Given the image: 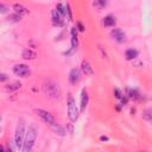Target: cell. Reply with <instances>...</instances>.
Here are the masks:
<instances>
[{
  "mask_svg": "<svg viewBox=\"0 0 152 152\" xmlns=\"http://www.w3.org/2000/svg\"><path fill=\"white\" fill-rule=\"evenodd\" d=\"M66 106H68V116L69 119L75 122L78 118V109L76 107V102L74 100V96L71 94L68 95V101H66Z\"/></svg>",
  "mask_w": 152,
  "mask_h": 152,
  "instance_id": "3957f363",
  "label": "cell"
},
{
  "mask_svg": "<svg viewBox=\"0 0 152 152\" xmlns=\"http://www.w3.org/2000/svg\"><path fill=\"white\" fill-rule=\"evenodd\" d=\"M116 24V19L114 15L108 14L103 18V26L104 27H114V25Z\"/></svg>",
  "mask_w": 152,
  "mask_h": 152,
  "instance_id": "8fae6325",
  "label": "cell"
},
{
  "mask_svg": "<svg viewBox=\"0 0 152 152\" xmlns=\"http://www.w3.org/2000/svg\"><path fill=\"white\" fill-rule=\"evenodd\" d=\"M43 88H44V91H45V94H46L48 96L53 97V99L59 97L61 91H59V87H58V84H57L56 82L49 81V82H46V83L44 84Z\"/></svg>",
  "mask_w": 152,
  "mask_h": 152,
  "instance_id": "277c9868",
  "label": "cell"
},
{
  "mask_svg": "<svg viewBox=\"0 0 152 152\" xmlns=\"http://www.w3.org/2000/svg\"><path fill=\"white\" fill-rule=\"evenodd\" d=\"M110 36L113 37V39L118 43H125L126 42V34L120 28H113L110 31Z\"/></svg>",
  "mask_w": 152,
  "mask_h": 152,
  "instance_id": "52a82bcc",
  "label": "cell"
},
{
  "mask_svg": "<svg viewBox=\"0 0 152 152\" xmlns=\"http://www.w3.org/2000/svg\"><path fill=\"white\" fill-rule=\"evenodd\" d=\"M66 12L69 14V20H71V10H70V6L69 5H66Z\"/></svg>",
  "mask_w": 152,
  "mask_h": 152,
  "instance_id": "484cf974",
  "label": "cell"
},
{
  "mask_svg": "<svg viewBox=\"0 0 152 152\" xmlns=\"http://www.w3.org/2000/svg\"><path fill=\"white\" fill-rule=\"evenodd\" d=\"M25 135H26V131H25V124L23 120H20L18 122V126L15 128V132H14V138H13V141H14V147L15 150H23V146H24V141H25Z\"/></svg>",
  "mask_w": 152,
  "mask_h": 152,
  "instance_id": "7a4b0ae2",
  "label": "cell"
},
{
  "mask_svg": "<svg viewBox=\"0 0 152 152\" xmlns=\"http://www.w3.org/2000/svg\"><path fill=\"white\" fill-rule=\"evenodd\" d=\"M7 80V77H6V75L5 74H1V82H4V81H6Z\"/></svg>",
  "mask_w": 152,
  "mask_h": 152,
  "instance_id": "f1b7e54d",
  "label": "cell"
},
{
  "mask_svg": "<svg viewBox=\"0 0 152 152\" xmlns=\"http://www.w3.org/2000/svg\"><path fill=\"white\" fill-rule=\"evenodd\" d=\"M12 71L14 72V75L19 76V77H28L30 74H31V70L28 68V65L26 64H23V63H19V64H15L13 68H12Z\"/></svg>",
  "mask_w": 152,
  "mask_h": 152,
  "instance_id": "5b68a950",
  "label": "cell"
},
{
  "mask_svg": "<svg viewBox=\"0 0 152 152\" xmlns=\"http://www.w3.org/2000/svg\"><path fill=\"white\" fill-rule=\"evenodd\" d=\"M51 18H52V24L55 25V26H62L63 25V15L55 8V10H52V12H51Z\"/></svg>",
  "mask_w": 152,
  "mask_h": 152,
  "instance_id": "ba28073f",
  "label": "cell"
},
{
  "mask_svg": "<svg viewBox=\"0 0 152 152\" xmlns=\"http://www.w3.org/2000/svg\"><path fill=\"white\" fill-rule=\"evenodd\" d=\"M34 112H36V114H37L45 124H48V125H50V126H52V125L56 124V120H55L53 115H52L51 113H49L48 110H44V109H36Z\"/></svg>",
  "mask_w": 152,
  "mask_h": 152,
  "instance_id": "8992f818",
  "label": "cell"
},
{
  "mask_svg": "<svg viewBox=\"0 0 152 152\" xmlns=\"http://www.w3.org/2000/svg\"><path fill=\"white\" fill-rule=\"evenodd\" d=\"M77 44H78V40H77V30L76 27H72L71 28V50L69 52H65L66 55L74 52L76 49H77Z\"/></svg>",
  "mask_w": 152,
  "mask_h": 152,
  "instance_id": "9c48e42d",
  "label": "cell"
},
{
  "mask_svg": "<svg viewBox=\"0 0 152 152\" xmlns=\"http://www.w3.org/2000/svg\"><path fill=\"white\" fill-rule=\"evenodd\" d=\"M69 81L71 84H76L80 81V70L77 68H74L69 72Z\"/></svg>",
  "mask_w": 152,
  "mask_h": 152,
  "instance_id": "30bf717a",
  "label": "cell"
},
{
  "mask_svg": "<svg viewBox=\"0 0 152 152\" xmlns=\"http://www.w3.org/2000/svg\"><path fill=\"white\" fill-rule=\"evenodd\" d=\"M114 95H115V97H116V99H121V97H122V93H121L118 88H115V89H114Z\"/></svg>",
  "mask_w": 152,
  "mask_h": 152,
  "instance_id": "cb8c5ba5",
  "label": "cell"
},
{
  "mask_svg": "<svg viewBox=\"0 0 152 152\" xmlns=\"http://www.w3.org/2000/svg\"><path fill=\"white\" fill-rule=\"evenodd\" d=\"M77 26H78V30H80V31H84V27H83V25H82L81 23H78Z\"/></svg>",
  "mask_w": 152,
  "mask_h": 152,
  "instance_id": "4316f807",
  "label": "cell"
},
{
  "mask_svg": "<svg viewBox=\"0 0 152 152\" xmlns=\"http://www.w3.org/2000/svg\"><path fill=\"white\" fill-rule=\"evenodd\" d=\"M13 10H14V12H15L17 14H19V15H26V14L28 13V10H27L24 5H21V4H14V5H13Z\"/></svg>",
  "mask_w": 152,
  "mask_h": 152,
  "instance_id": "7c38bea8",
  "label": "cell"
},
{
  "mask_svg": "<svg viewBox=\"0 0 152 152\" xmlns=\"http://www.w3.org/2000/svg\"><path fill=\"white\" fill-rule=\"evenodd\" d=\"M20 18H21V15L14 13V14H11V15L8 17V20L12 21V23H18V21H20Z\"/></svg>",
  "mask_w": 152,
  "mask_h": 152,
  "instance_id": "7402d4cb",
  "label": "cell"
},
{
  "mask_svg": "<svg viewBox=\"0 0 152 152\" xmlns=\"http://www.w3.org/2000/svg\"><path fill=\"white\" fill-rule=\"evenodd\" d=\"M81 70H82V72H83L86 76H89V75L93 74V68H91L90 63L87 62V61H83V62H82V64H81Z\"/></svg>",
  "mask_w": 152,
  "mask_h": 152,
  "instance_id": "4fadbf2b",
  "label": "cell"
},
{
  "mask_svg": "<svg viewBox=\"0 0 152 152\" xmlns=\"http://www.w3.org/2000/svg\"><path fill=\"white\" fill-rule=\"evenodd\" d=\"M138 55H139V52H138V50H135V49H127L126 52H125V57H126V59H128V61L135 59V58L138 57Z\"/></svg>",
  "mask_w": 152,
  "mask_h": 152,
  "instance_id": "9a60e30c",
  "label": "cell"
},
{
  "mask_svg": "<svg viewBox=\"0 0 152 152\" xmlns=\"http://www.w3.org/2000/svg\"><path fill=\"white\" fill-rule=\"evenodd\" d=\"M37 128L34 125H30L27 131H26V135H25V141H24V146L23 150L24 152H30L32 151L33 146H34V141L37 139Z\"/></svg>",
  "mask_w": 152,
  "mask_h": 152,
  "instance_id": "6da1fadb",
  "label": "cell"
},
{
  "mask_svg": "<svg viewBox=\"0 0 152 152\" xmlns=\"http://www.w3.org/2000/svg\"><path fill=\"white\" fill-rule=\"evenodd\" d=\"M20 86H21L20 83L14 82V83H12V84H8V87H6V89H7V90H15V89H19Z\"/></svg>",
  "mask_w": 152,
  "mask_h": 152,
  "instance_id": "603a6c76",
  "label": "cell"
},
{
  "mask_svg": "<svg viewBox=\"0 0 152 152\" xmlns=\"http://www.w3.org/2000/svg\"><path fill=\"white\" fill-rule=\"evenodd\" d=\"M56 10H57V11H58L63 17H65V14H66V7H64V5H63V4H57Z\"/></svg>",
  "mask_w": 152,
  "mask_h": 152,
  "instance_id": "44dd1931",
  "label": "cell"
},
{
  "mask_svg": "<svg viewBox=\"0 0 152 152\" xmlns=\"http://www.w3.org/2000/svg\"><path fill=\"white\" fill-rule=\"evenodd\" d=\"M128 97L134 99V100H138L140 97V94H139V91L137 89H129L128 90Z\"/></svg>",
  "mask_w": 152,
  "mask_h": 152,
  "instance_id": "ffe728a7",
  "label": "cell"
},
{
  "mask_svg": "<svg viewBox=\"0 0 152 152\" xmlns=\"http://www.w3.org/2000/svg\"><path fill=\"white\" fill-rule=\"evenodd\" d=\"M21 56H23L24 59H34V58H36V52H33V51L30 50V49H25V50L23 51Z\"/></svg>",
  "mask_w": 152,
  "mask_h": 152,
  "instance_id": "2e32d148",
  "label": "cell"
},
{
  "mask_svg": "<svg viewBox=\"0 0 152 152\" xmlns=\"http://www.w3.org/2000/svg\"><path fill=\"white\" fill-rule=\"evenodd\" d=\"M100 140H101V141H108V137H104V135H102V137L100 138Z\"/></svg>",
  "mask_w": 152,
  "mask_h": 152,
  "instance_id": "83f0119b",
  "label": "cell"
},
{
  "mask_svg": "<svg viewBox=\"0 0 152 152\" xmlns=\"http://www.w3.org/2000/svg\"><path fill=\"white\" fill-rule=\"evenodd\" d=\"M0 10H1V11H0L1 13H6V12H7V7H6L4 4H1V5H0Z\"/></svg>",
  "mask_w": 152,
  "mask_h": 152,
  "instance_id": "d4e9b609",
  "label": "cell"
},
{
  "mask_svg": "<svg viewBox=\"0 0 152 152\" xmlns=\"http://www.w3.org/2000/svg\"><path fill=\"white\" fill-rule=\"evenodd\" d=\"M87 104H88V93L86 89H83L81 93V112H84Z\"/></svg>",
  "mask_w": 152,
  "mask_h": 152,
  "instance_id": "5bb4252c",
  "label": "cell"
},
{
  "mask_svg": "<svg viewBox=\"0 0 152 152\" xmlns=\"http://www.w3.org/2000/svg\"><path fill=\"white\" fill-rule=\"evenodd\" d=\"M142 118H144V120H146L150 124H152V109L151 108L145 109L144 113H142Z\"/></svg>",
  "mask_w": 152,
  "mask_h": 152,
  "instance_id": "ac0fdd59",
  "label": "cell"
},
{
  "mask_svg": "<svg viewBox=\"0 0 152 152\" xmlns=\"http://www.w3.org/2000/svg\"><path fill=\"white\" fill-rule=\"evenodd\" d=\"M107 2H108L107 0H94V6L99 10H102L107 6Z\"/></svg>",
  "mask_w": 152,
  "mask_h": 152,
  "instance_id": "d6986e66",
  "label": "cell"
},
{
  "mask_svg": "<svg viewBox=\"0 0 152 152\" xmlns=\"http://www.w3.org/2000/svg\"><path fill=\"white\" fill-rule=\"evenodd\" d=\"M51 127H52L53 132H55L56 134H58V135H62V137H63V135L66 134V131H65V128H64L63 126H59V125L55 124V125H52Z\"/></svg>",
  "mask_w": 152,
  "mask_h": 152,
  "instance_id": "e0dca14e",
  "label": "cell"
}]
</instances>
